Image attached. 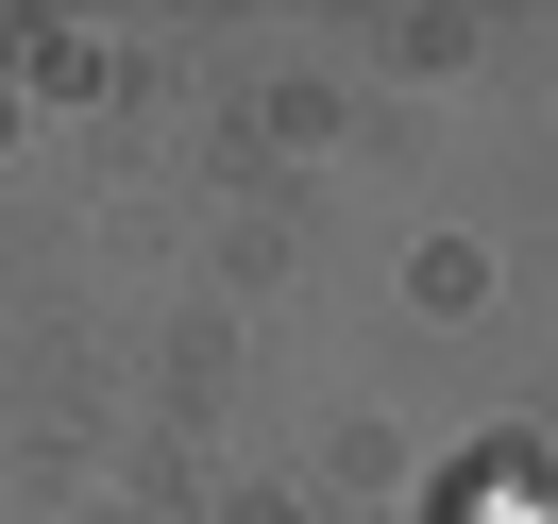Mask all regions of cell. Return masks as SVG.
<instances>
[{
  "label": "cell",
  "instance_id": "7a4b0ae2",
  "mask_svg": "<svg viewBox=\"0 0 558 524\" xmlns=\"http://www.w3.org/2000/svg\"><path fill=\"white\" fill-rule=\"evenodd\" d=\"M524 524H558V490H542V508H524Z\"/></svg>",
  "mask_w": 558,
  "mask_h": 524
},
{
  "label": "cell",
  "instance_id": "6da1fadb",
  "mask_svg": "<svg viewBox=\"0 0 558 524\" xmlns=\"http://www.w3.org/2000/svg\"><path fill=\"white\" fill-rule=\"evenodd\" d=\"M542 490H558V474H542V456H474V490H457V508H440V524H524V508H542Z\"/></svg>",
  "mask_w": 558,
  "mask_h": 524
}]
</instances>
